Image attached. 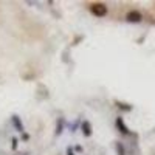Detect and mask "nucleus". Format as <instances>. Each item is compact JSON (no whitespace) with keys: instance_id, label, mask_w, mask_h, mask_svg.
I'll list each match as a JSON object with an SVG mask.
<instances>
[{"instance_id":"obj_11","label":"nucleus","mask_w":155,"mask_h":155,"mask_svg":"<svg viewBox=\"0 0 155 155\" xmlns=\"http://www.w3.org/2000/svg\"><path fill=\"white\" fill-rule=\"evenodd\" d=\"M22 140H25V141L30 140V135H28V134H23V135H22Z\"/></svg>"},{"instance_id":"obj_1","label":"nucleus","mask_w":155,"mask_h":155,"mask_svg":"<svg viewBox=\"0 0 155 155\" xmlns=\"http://www.w3.org/2000/svg\"><path fill=\"white\" fill-rule=\"evenodd\" d=\"M88 9H90V12H92L93 16H96V17H104L106 14H107V5L106 3H102V2H93L92 5L88 6Z\"/></svg>"},{"instance_id":"obj_6","label":"nucleus","mask_w":155,"mask_h":155,"mask_svg":"<svg viewBox=\"0 0 155 155\" xmlns=\"http://www.w3.org/2000/svg\"><path fill=\"white\" fill-rule=\"evenodd\" d=\"M115 106L118 107L121 112H132V109H134L132 104H129V102H123V101H118V99H115Z\"/></svg>"},{"instance_id":"obj_7","label":"nucleus","mask_w":155,"mask_h":155,"mask_svg":"<svg viewBox=\"0 0 155 155\" xmlns=\"http://www.w3.org/2000/svg\"><path fill=\"white\" fill-rule=\"evenodd\" d=\"M64 127H65V120L61 116V118H58V123H56V130H54V135H56V137H59V135L62 134Z\"/></svg>"},{"instance_id":"obj_3","label":"nucleus","mask_w":155,"mask_h":155,"mask_svg":"<svg viewBox=\"0 0 155 155\" xmlns=\"http://www.w3.org/2000/svg\"><path fill=\"white\" fill-rule=\"evenodd\" d=\"M115 126H116V129L120 130L121 135H130V134H132V132H130V129L126 126V123H124V120L121 118V116H118V118L115 120Z\"/></svg>"},{"instance_id":"obj_4","label":"nucleus","mask_w":155,"mask_h":155,"mask_svg":"<svg viewBox=\"0 0 155 155\" xmlns=\"http://www.w3.org/2000/svg\"><path fill=\"white\" fill-rule=\"evenodd\" d=\"M11 123H12V126H14V129H16L17 132L25 134V126H23L20 116H19L17 113H12V115H11Z\"/></svg>"},{"instance_id":"obj_2","label":"nucleus","mask_w":155,"mask_h":155,"mask_svg":"<svg viewBox=\"0 0 155 155\" xmlns=\"http://www.w3.org/2000/svg\"><path fill=\"white\" fill-rule=\"evenodd\" d=\"M126 20L130 22V23H138V22L143 20V14H141L140 11H137V9H132V11H129L126 14Z\"/></svg>"},{"instance_id":"obj_12","label":"nucleus","mask_w":155,"mask_h":155,"mask_svg":"<svg viewBox=\"0 0 155 155\" xmlns=\"http://www.w3.org/2000/svg\"><path fill=\"white\" fill-rule=\"evenodd\" d=\"M74 150H76V152H82V147H81V146H76Z\"/></svg>"},{"instance_id":"obj_10","label":"nucleus","mask_w":155,"mask_h":155,"mask_svg":"<svg viewBox=\"0 0 155 155\" xmlns=\"http://www.w3.org/2000/svg\"><path fill=\"white\" fill-rule=\"evenodd\" d=\"M67 155H74V149H71V147H67Z\"/></svg>"},{"instance_id":"obj_5","label":"nucleus","mask_w":155,"mask_h":155,"mask_svg":"<svg viewBox=\"0 0 155 155\" xmlns=\"http://www.w3.org/2000/svg\"><path fill=\"white\" fill-rule=\"evenodd\" d=\"M81 130H82V135L84 137H92V134H93L92 124H90L88 121H82L81 123Z\"/></svg>"},{"instance_id":"obj_9","label":"nucleus","mask_w":155,"mask_h":155,"mask_svg":"<svg viewBox=\"0 0 155 155\" xmlns=\"http://www.w3.org/2000/svg\"><path fill=\"white\" fill-rule=\"evenodd\" d=\"M17 143H19V141H17V138H12V144H11L12 150H16V149H17Z\"/></svg>"},{"instance_id":"obj_8","label":"nucleus","mask_w":155,"mask_h":155,"mask_svg":"<svg viewBox=\"0 0 155 155\" xmlns=\"http://www.w3.org/2000/svg\"><path fill=\"white\" fill-rule=\"evenodd\" d=\"M115 149H116V155H126V147L121 141H116L115 143Z\"/></svg>"}]
</instances>
